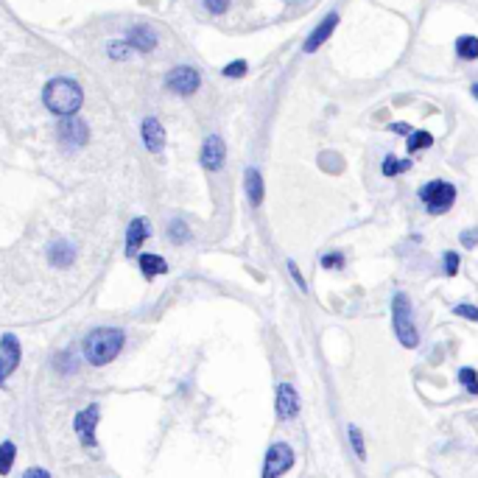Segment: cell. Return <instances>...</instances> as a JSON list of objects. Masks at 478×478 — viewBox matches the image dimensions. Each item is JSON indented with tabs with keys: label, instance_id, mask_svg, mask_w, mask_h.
I'll return each instance as SVG.
<instances>
[{
	"label": "cell",
	"instance_id": "28",
	"mask_svg": "<svg viewBox=\"0 0 478 478\" xmlns=\"http://www.w3.org/2000/svg\"><path fill=\"white\" fill-rule=\"evenodd\" d=\"M322 266L324 268H344V255H341V252H330V255L322 257Z\"/></svg>",
	"mask_w": 478,
	"mask_h": 478
},
{
	"label": "cell",
	"instance_id": "25",
	"mask_svg": "<svg viewBox=\"0 0 478 478\" xmlns=\"http://www.w3.org/2000/svg\"><path fill=\"white\" fill-rule=\"evenodd\" d=\"M459 383H461L470 394H478V375H475V369H470V367L461 369V372H459Z\"/></svg>",
	"mask_w": 478,
	"mask_h": 478
},
{
	"label": "cell",
	"instance_id": "30",
	"mask_svg": "<svg viewBox=\"0 0 478 478\" xmlns=\"http://www.w3.org/2000/svg\"><path fill=\"white\" fill-rule=\"evenodd\" d=\"M459 271V255L456 252H445V275L453 277Z\"/></svg>",
	"mask_w": 478,
	"mask_h": 478
},
{
	"label": "cell",
	"instance_id": "17",
	"mask_svg": "<svg viewBox=\"0 0 478 478\" xmlns=\"http://www.w3.org/2000/svg\"><path fill=\"white\" fill-rule=\"evenodd\" d=\"M243 185H246L249 201L255 204V208H260V204H263V176H260V171H257V168H246Z\"/></svg>",
	"mask_w": 478,
	"mask_h": 478
},
{
	"label": "cell",
	"instance_id": "29",
	"mask_svg": "<svg viewBox=\"0 0 478 478\" xmlns=\"http://www.w3.org/2000/svg\"><path fill=\"white\" fill-rule=\"evenodd\" d=\"M204 9L210 15H224L230 9V0H204Z\"/></svg>",
	"mask_w": 478,
	"mask_h": 478
},
{
	"label": "cell",
	"instance_id": "8",
	"mask_svg": "<svg viewBox=\"0 0 478 478\" xmlns=\"http://www.w3.org/2000/svg\"><path fill=\"white\" fill-rule=\"evenodd\" d=\"M98 420H101V405H98V403H90L87 408H82V412L76 414L73 428H76L82 445H87V448H95V445H98V439H95Z\"/></svg>",
	"mask_w": 478,
	"mask_h": 478
},
{
	"label": "cell",
	"instance_id": "34",
	"mask_svg": "<svg viewBox=\"0 0 478 478\" xmlns=\"http://www.w3.org/2000/svg\"><path fill=\"white\" fill-rule=\"evenodd\" d=\"M475 238H478V232H475V230H467V232L461 235V243H464V246H472V243H475Z\"/></svg>",
	"mask_w": 478,
	"mask_h": 478
},
{
	"label": "cell",
	"instance_id": "23",
	"mask_svg": "<svg viewBox=\"0 0 478 478\" xmlns=\"http://www.w3.org/2000/svg\"><path fill=\"white\" fill-rule=\"evenodd\" d=\"M168 238H171V243H176V246L187 243V238H190L187 224H185V221H171V224H168Z\"/></svg>",
	"mask_w": 478,
	"mask_h": 478
},
{
	"label": "cell",
	"instance_id": "24",
	"mask_svg": "<svg viewBox=\"0 0 478 478\" xmlns=\"http://www.w3.org/2000/svg\"><path fill=\"white\" fill-rule=\"evenodd\" d=\"M107 53H109L112 59H129V56H131V45H129L126 39H115V42H109Z\"/></svg>",
	"mask_w": 478,
	"mask_h": 478
},
{
	"label": "cell",
	"instance_id": "33",
	"mask_svg": "<svg viewBox=\"0 0 478 478\" xmlns=\"http://www.w3.org/2000/svg\"><path fill=\"white\" fill-rule=\"evenodd\" d=\"M23 478H50V472L42 470V467H28V470L23 472Z\"/></svg>",
	"mask_w": 478,
	"mask_h": 478
},
{
	"label": "cell",
	"instance_id": "9",
	"mask_svg": "<svg viewBox=\"0 0 478 478\" xmlns=\"http://www.w3.org/2000/svg\"><path fill=\"white\" fill-rule=\"evenodd\" d=\"M20 358H23V350H20V341L15 333H6L0 338V386L6 383V378L20 367Z\"/></svg>",
	"mask_w": 478,
	"mask_h": 478
},
{
	"label": "cell",
	"instance_id": "5",
	"mask_svg": "<svg viewBox=\"0 0 478 478\" xmlns=\"http://www.w3.org/2000/svg\"><path fill=\"white\" fill-rule=\"evenodd\" d=\"M87 140H90V129H87V123L82 118H76V115L62 118V123H59V143H62V149L79 151V149L87 146Z\"/></svg>",
	"mask_w": 478,
	"mask_h": 478
},
{
	"label": "cell",
	"instance_id": "1",
	"mask_svg": "<svg viewBox=\"0 0 478 478\" xmlns=\"http://www.w3.org/2000/svg\"><path fill=\"white\" fill-rule=\"evenodd\" d=\"M126 344V333L120 327H95L84 335V358L93 367H107L118 358Z\"/></svg>",
	"mask_w": 478,
	"mask_h": 478
},
{
	"label": "cell",
	"instance_id": "10",
	"mask_svg": "<svg viewBox=\"0 0 478 478\" xmlns=\"http://www.w3.org/2000/svg\"><path fill=\"white\" fill-rule=\"evenodd\" d=\"M227 160V146L221 140V134H208L201 143V165L208 171H221Z\"/></svg>",
	"mask_w": 478,
	"mask_h": 478
},
{
	"label": "cell",
	"instance_id": "35",
	"mask_svg": "<svg viewBox=\"0 0 478 478\" xmlns=\"http://www.w3.org/2000/svg\"><path fill=\"white\" fill-rule=\"evenodd\" d=\"M389 129L392 131H400V134H412V126H408V123H392Z\"/></svg>",
	"mask_w": 478,
	"mask_h": 478
},
{
	"label": "cell",
	"instance_id": "7",
	"mask_svg": "<svg viewBox=\"0 0 478 478\" xmlns=\"http://www.w3.org/2000/svg\"><path fill=\"white\" fill-rule=\"evenodd\" d=\"M294 467V450L286 442L271 445L266 453V464H263V478H280L283 472H288Z\"/></svg>",
	"mask_w": 478,
	"mask_h": 478
},
{
	"label": "cell",
	"instance_id": "6",
	"mask_svg": "<svg viewBox=\"0 0 478 478\" xmlns=\"http://www.w3.org/2000/svg\"><path fill=\"white\" fill-rule=\"evenodd\" d=\"M201 87V73L193 64H179L165 76V90H171L174 95H193Z\"/></svg>",
	"mask_w": 478,
	"mask_h": 478
},
{
	"label": "cell",
	"instance_id": "2",
	"mask_svg": "<svg viewBox=\"0 0 478 478\" xmlns=\"http://www.w3.org/2000/svg\"><path fill=\"white\" fill-rule=\"evenodd\" d=\"M42 101H45V107H48L53 115H59V118H71V115H76V112L82 109V104H84V93H82L79 82L59 76V79H50V82L45 84V90H42Z\"/></svg>",
	"mask_w": 478,
	"mask_h": 478
},
{
	"label": "cell",
	"instance_id": "22",
	"mask_svg": "<svg viewBox=\"0 0 478 478\" xmlns=\"http://www.w3.org/2000/svg\"><path fill=\"white\" fill-rule=\"evenodd\" d=\"M431 143H434L431 131H412V138H408V154H414L420 149H428Z\"/></svg>",
	"mask_w": 478,
	"mask_h": 478
},
{
	"label": "cell",
	"instance_id": "21",
	"mask_svg": "<svg viewBox=\"0 0 478 478\" xmlns=\"http://www.w3.org/2000/svg\"><path fill=\"white\" fill-rule=\"evenodd\" d=\"M15 456H17L15 442H3V445H0V475H9V472H12Z\"/></svg>",
	"mask_w": 478,
	"mask_h": 478
},
{
	"label": "cell",
	"instance_id": "11",
	"mask_svg": "<svg viewBox=\"0 0 478 478\" xmlns=\"http://www.w3.org/2000/svg\"><path fill=\"white\" fill-rule=\"evenodd\" d=\"M126 42L131 45V50H140V53H151L157 45H160V37L151 26H131L126 31Z\"/></svg>",
	"mask_w": 478,
	"mask_h": 478
},
{
	"label": "cell",
	"instance_id": "15",
	"mask_svg": "<svg viewBox=\"0 0 478 478\" xmlns=\"http://www.w3.org/2000/svg\"><path fill=\"white\" fill-rule=\"evenodd\" d=\"M146 238H149V221L146 219H134L129 224V230H126V255L129 257L138 255L140 246L146 243Z\"/></svg>",
	"mask_w": 478,
	"mask_h": 478
},
{
	"label": "cell",
	"instance_id": "19",
	"mask_svg": "<svg viewBox=\"0 0 478 478\" xmlns=\"http://www.w3.org/2000/svg\"><path fill=\"white\" fill-rule=\"evenodd\" d=\"M456 56L464 62L478 59V37H459L456 39Z\"/></svg>",
	"mask_w": 478,
	"mask_h": 478
},
{
	"label": "cell",
	"instance_id": "32",
	"mask_svg": "<svg viewBox=\"0 0 478 478\" xmlns=\"http://www.w3.org/2000/svg\"><path fill=\"white\" fill-rule=\"evenodd\" d=\"M288 271H291V277H294V283L300 286V291H308V286H305V280H302V275H300V268H297V263H294V260L288 263Z\"/></svg>",
	"mask_w": 478,
	"mask_h": 478
},
{
	"label": "cell",
	"instance_id": "4",
	"mask_svg": "<svg viewBox=\"0 0 478 478\" xmlns=\"http://www.w3.org/2000/svg\"><path fill=\"white\" fill-rule=\"evenodd\" d=\"M420 199L425 204V210L431 216H439V213H448L453 208V201H456V187L450 182H442V179H434L428 182L423 190H420Z\"/></svg>",
	"mask_w": 478,
	"mask_h": 478
},
{
	"label": "cell",
	"instance_id": "31",
	"mask_svg": "<svg viewBox=\"0 0 478 478\" xmlns=\"http://www.w3.org/2000/svg\"><path fill=\"white\" fill-rule=\"evenodd\" d=\"M453 313H456V316H464V319H470V322H478V308H472V305H456Z\"/></svg>",
	"mask_w": 478,
	"mask_h": 478
},
{
	"label": "cell",
	"instance_id": "13",
	"mask_svg": "<svg viewBox=\"0 0 478 478\" xmlns=\"http://www.w3.org/2000/svg\"><path fill=\"white\" fill-rule=\"evenodd\" d=\"M275 408H277V417H280V420H291V417L300 412V397H297V392H294L291 383H280V386H277Z\"/></svg>",
	"mask_w": 478,
	"mask_h": 478
},
{
	"label": "cell",
	"instance_id": "12",
	"mask_svg": "<svg viewBox=\"0 0 478 478\" xmlns=\"http://www.w3.org/2000/svg\"><path fill=\"white\" fill-rule=\"evenodd\" d=\"M140 134H143V146L149 149V154L160 157L163 149H165V129L157 118H146L143 126H140Z\"/></svg>",
	"mask_w": 478,
	"mask_h": 478
},
{
	"label": "cell",
	"instance_id": "18",
	"mask_svg": "<svg viewBox=\"0 0 478 478\" xmlns=\"http://www.w3.org/2000/svg\"><path fill=\"white\" fill-rule=\"evenodd\" d=\"M73 257H76L73 246L64 243V241H56V243H50V249H48V260H50L53 266H59V268H62V266H71Z\"/></svg>",
	"mask_w": 478,
	"mask_h": 478
},
{
	"label": "cell",
	"instance_id": "16",
	"mask_svg": "<svg viewBox=\"0 0 478 478\" xmlns=\"http://www.w3.org/2000/svg\"><path fill=\"white\" fill-rule=\"evenodd\" d=\"M138 263H140V271H143L146 280H154V277H160V275H165V271H168L165 257L151 255V252H143V255L138 257Z\"/></svg>",
	"mask_w": 478,
	"mask_h": 478
},
{
	"label": "cell",
	"instance_id": "3",
	"mask_svg": "<svg viewBox=\"0 0 478 478\" xmlns=\"http://www.w3.org/2000/svg\"><path fill=\"white\" fill-rule=\"evenodd\" d=\"M392 322H394V333L400 338L403 347H417L420 344V333L414 327V316H412V302L405 294H394L392 302Z\"/></svg>",
	"mask_w": 478,
	"mask_h": 478
},
{
	"label": "cell",
	"instance_id": "20",
	"mask_svg": "<svg viewBox=\"0 0 478 478\" xmlns=\"http://www.w3.org/2000/svg\"><path fill=\"white\" fill-rule=\"evenodd\" d=\"M408 168H412V160H397L394 154H389L386 160H383V165H380V174L383 176H397V174H403V171H408Z\"/></svg>",
	"mask_w": 478,
	"mask_h": 478
},
{
	"label": "cell",
	"instance_id": "36",
	"mask_svg": "<svg viewBox=\"0 0 478 478\" xmlns=\"http://www.w3.org/2000/svg\"><path fill=\"white\" fill-rule=\"evenodd\" d=\"M470 90H472V95H475V98H478V84H472V87H470Z\"/></svg>",
	"mask_w": 478,
	"mask_h": 478
},
{
	"label": "cell",
	"instance_id": "14",
	"mask_svg": "<svg viewBox=\"0 0 478 478\" xmlns=\"http://www.w3.org/2000/svg\"><path fill=\"white\" fill-rule=\"evenodd\" d=\"M335 26H338V15L335 12H330L313 31H311V37L305 39V53H313V50H319L327 39H330V34L335 31Z\"/></svg>",
	"mask_w": 478,
	"mask_h": 478
},
{
	"label": "cell",
	"instance_id": "26",
	"mask_svg": "<svg viewBox=\"0 0 478 478\" xmlns=\"http://www.w3.org/2000/svg\"><path fill=\"white\" fill-rule=\"evenodd\" d=\"M224 76H227V79H241V76H246V62H243V59L230 62V64L224 67Z\"/></svg>",
	"mask_w": 478,
	"mask_h": 478
},
{
	"label": "cell",
	"instance_id": "27",
	"mask_svg": "<svg viewBox=\"0 0 478 478\" xmlns=\"http://www.w3.org/2000/svg\"><path fill=\"white\" fill-rule=\"evenodd\" d=\"M350 442H353V448H356V456L364 461V459H367V450H364V436H361V431H358L356 425L350 428Z\"/></svg>",
	"mask_w": 478,
	"mask_h": 478
}]
</instances>
